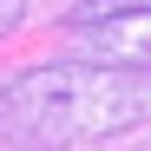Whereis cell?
Masks as SVG:
<instances>
[{"label": "cell", "instance_id": "6da1fadb", "mask_svg": "<svg viewBox=\"0 0 151 151\" xmlns=\"http://www.w3.org/2000/svg\"><path fill=\"white\" fill-rule=\"evenodd\" d=\"M151 118V79L125 66H27L0 86V145L20 151H59L118 138Z\"/></svg>", "mask_w": 151, "mask_h": 151}, {"label": "cell", "instance_id": "7a4b0ae2", "mask_svg": "<svg viewBox=\"0 0 151 151\" xmlns=\"http://www.w3.org/2000/svg\"><path fill=\"white\" fill-rule=\"evenodd\" d=\"M72 33L86 40V53L99 66H125V72L151 66V13H145V0L112 7V13H99V20H86V27H72Z\"/></svg>", "mask_w": 151, "mask_h": 151}, {"label": "cell", "instance_id": "3957f363", "mask_svg": "<svg viewBox=\"0 0 151 151\" xmlns=\"http://www.w3.org/2000/svg\"><path fill=\"white\" fill-rule=\"evenodd\" d=\"M20 13H27V0H0V33H13V27H20Z\"/></svg>", "mask_w": 151, "mask_h": 151}]
</instances>
